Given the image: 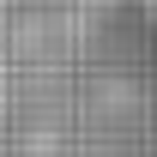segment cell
Listing matches in <instances>:
<instances>
[{"label":"cell","mask_w":157,"mask_h":157,"mask_svg":"<svg viewBox=\"0 0 157 157\" xmlns=\"http://www.w3.org/2000/svg\"><path fill=\"white\" fill-rule=\"evenodd\" d=\"M145 12H151V24H157V0H145Z\"/></svg>","instance_id":"6da1fadb"}]
</instances>
